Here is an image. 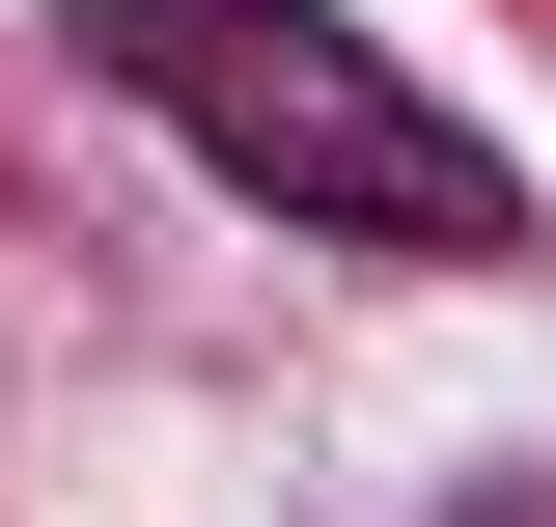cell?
<instances>
[{
  "label": "cell",
  "instance_id": "1",
  "mask_svg": "<svg viewBox=\"0 0 556 527\" xmlns=\"http://www.w3.org/2000/svg\"><path fill=\"white\" fill-rule=\"evenodd\" d=\"M84 83H139V112L195 139L251 222H306V250H529V195H501V139L473 112H417L390 56H362L334 0H56Z\"/></svg>",
  "mask_w": 556,
  "mask_h": 527
}]
</instances>
